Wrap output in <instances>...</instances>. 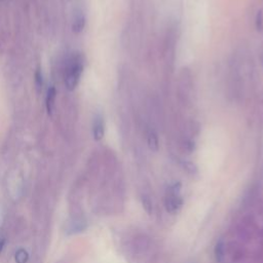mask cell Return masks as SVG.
Listing matches in <instances>:
<instances>
[{"mask_svg": "<svg viewBox=\"0 0 263 263\" xmlns=\"http://www.w3.org/2000/svg\"><path fill=\"white\" fill-rule=\"evenodd\" d=\"M147 144H148V147L150 148V150H152V151H157L158 150V148H159L158 138H157V135L155 134L154 131H150L149 133H148Z\"/></svg>", "mask_w": 263, "mask_h": 263, "instance_id": "7", "label": "cell"}, {"mask_svg": "<svg viewBox=\"0 0 263 263\" xmlns=\"http://www.w3.org/2000/svg\"><path fill=\"white\" fill-rule=\"evenodd\" d=\"M183 168L184 170H186L188 173H191V174H195L197 172V167L191 162H183Z\"/></svg>", "mask_w": 263, "mask_h": 263, "instance_id": "11", "label": "cell"}, {"mask_svg": "<svg viewBox=\"0 0 263 263\" xmlns=\"http://www.w3.org/2000/svg\"><path fill=\"white\" fill-rule=\"evenodd\" d=\"M34 77H35L36 91H37V93H40L42 91V87H43V75H42V71H41L40 67L37 68Z\"/></svg>", "mask_w": 263, "mask_h": 263, "instance_id": "9", "label": "cell"}, {"mask_svg": "<svg viewBox=\"0 0 263 263\" xmlns=\"http://www.w3.org/2000/svg\"><path fill=\"white\" fill-rule=\"evenodd\" d=\"M263 24V13L262 11H258V14H257V18H256V26H257V29L258 30H261L262 29V25Z\"/></svg>", "mask_w": 263, "mask_h": 263, "instance_id": "13", "label": "cell"}, {"mask_svg": "<svg viewBox=\"0 0 263 263\" xmlns=\"http://www.w3.org/2000/svg\"><path fill=\"white\" fill-rule=\"evenodd\" d=\"M14 261L17 263H27L29 261L28 252L25 249H23V248H20V249L17 250L16 255H14Z\"/></svg>", "mask_w": 263, "mask_h": 263, "instance_id": "8", "label": "cell"}, {"mask_svg": "<svg viewBox=\"0 0 263 263\" xmlns=\"http://www.w3.org/2000/svg\"><path fill=\"white\" fill-rule=\"evenodd\" d=\"M184 146V149L188 152H192L194 149H195V143L192 141V140H187L184 142L183 144Z\"/></svg>", "mask_w": 263, "mask_h": 263, "instance_id": "12", "label": "cell"}, {"mask_svg": "<svg viewBox=\"0 0 263 263\" xmlns=\"http://www.w3.org/2000/svg\"><path fill=\"white\" fill-rule=\"evenodd\" d=\"M214 254H215V258L216 261L221 263L224 260V243L222 240H219L216 243L215 246V249H214Z\"/></svg>", "mask_w": 263, "mask_h": 263, "instance_id": "6", "label": "cell"}, {"mask_svg": "<svg viewBox=\"0 0 263 263\" xmlns=\"http://www.w3.org/2000/svg\"><path fill=\"white\" fill-rule=\"evenodd\" d=\"M6 245V237L4 235H0V255L2 254Z\"/></svg>", "mask_w": 263, "mask_h": 263, "instance_id": "14", "label": "cell"}, {"mask_svg": "<svg viewBox=\"0 0 263 263\" xmlns=\"http://www.w3.org/2000/svg\"><path fill=\"white\" fill-rule=\"evenodd\" d=\"M83 72V60L79 54L72 55L65 70V86L69 92L74 91L79 84Z\"/></svg>", "mask_w": 263, "mask_h": 263, "instance_id": "1", "label": "cell"}, {"mask_svg": "<svg viewBox=\"0 0 263 263\" xmlns=\"http://www.w3.org/2000/svg\"><path fill=\"white\" fill-rule=\"evenodd\" d=\"M142 204H143V208L145 209V211L147 212L148 214H151L152 212V202L150 200V198L146 196L142 197Z\"/></svg>", "mask_w": 263, "mask_h": 263, "instance_id": "10", "label": "cell"}, {"mask_svg": "<svg viewBox=\"0 0 263 263\" xmlns=\"http://www.w3.org/2000/svg\"><path fill=\"white\" fill-rule=\"evenodd\" d=\"M183 200L182 197H180V194H173V193H168V196L165 200V206L166 210L171 213V214H176L180 211L182 208Z\"/></svg>", "mask_w": 263, "mask_h": 263, "instance_id": "2", "label": "cell"}, {"mask_svg": "<svg viewBox=\"0 0 263 263\" xmlns=\"http://www.w3.org/2000/svg\"><path fill=\"white\" fill-rule=\"evenodd\" d=\"M105 134V123L103 116L97 114L93 121V137L96 141H101Z\"/></svg>", "mask_w": 263, "mask_h": 263, "instance_id": "3", "label": "cell"}, {"mask_svg": "<svg viewBox=\"0 0 263 263\" xmlns=\"http://www.w3.org/2000/svg\"><path fill=\"white\" fill-rule=\"evenodd\" d=\"M56 98H57V90L54 85H52L48 90L47 98H46V107L48 114L52 116L55 111V103H56Z\"/></svg>", "mask_w": 263, "mask_h": 263, "instance_id": "4", "label": "cell"}, {"mask_svg": "<svg viewBox=\"0 0 263 263\" xmlns=\"http://www.w3.org/2000/svg\"><path fill=\"white\" fill-rule=\"evenodd\" d=\"M85 27V17L82 12H78L75 14L74 20L72 24V31L78 34L80 33Z\"/></svg>", "mask_w": 263, "mask_h": 263, "instance_id": "5", "label": "cell"}]
</instances>
